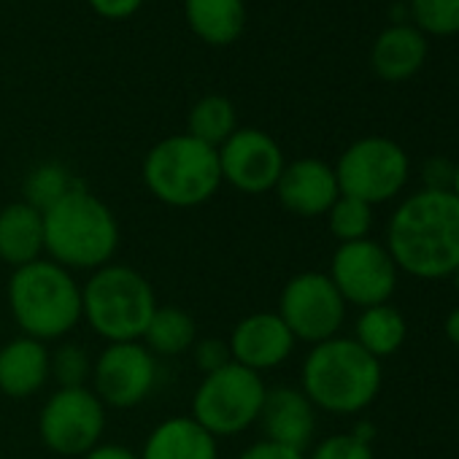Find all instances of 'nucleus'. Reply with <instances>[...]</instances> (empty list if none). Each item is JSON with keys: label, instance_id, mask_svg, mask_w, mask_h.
Instances as JSON below:
<instances>
[{"label": "nucleus", "instance_id": "nucleus-1", "mask_svg": "<svg viewBox=\"0 0 459 459\" xmlns=\"http://www.w3.org/2000/svg\"><path fill=\"white\" fill-rule=\"evenodd\" d=\"M386 252L397 271L437 281L459 268V200L454 192L419 189L394 208L386 224Z\"/></svg>", "mask_w": 459, "mask_h": 459}, {"label": "nucleus", "instance_id": "nucleus-2", "mask_svg": "<svg viewBox=\"0 0 459 459\" xmlns=\"http://www.w3.org/2000/svg\"><path fill=\"white\" fill-rule=\"evenodd\" d=\"M119 221L84 184L44 211V255L65 271H98L114 263Z\"/></svg>", "mask_w": 459, "mask_h": 459}, {"label": "nucleus", "instance_id": "nucleus-3", "mask_svg": "<svg viewBox=\"0 0 459 459\" xmlns=\"http://www.w3.org/2000/svg\"><path fill=\"white\" fill-rule=\"evenodd\" d=\"M381 381V359L343 335L311 346L300 370V389L314 408L335 416L362 413L378 397Z\"/></svg>", "mask_w": 459, "mask_h": 459}, {"label": "nucleus", "instance_id": "nucleus-4", "mask_svg": "<svg viewBox=\"0 0 459 459\" xmlns=\"http://www.w3.org/2000/svg\"><path fill=\"white\" fill-rule=\"evenodd\" d=\"M6 298L22 335L41 343L65 338L82 322V284L49 257L17 268Z\"/></svg>", "mask_w": 459, "mask_h": 459}, {"label": "nucleus", "instance_id": "nucleus-5", "mask_svg": "<svg viewBox=\"0 0 459 459\" xmlns=\"http://www.w3.org/2000/svg\"><path fill=\"white\" fill-rule=\"evenodd\" d=\"M141 176L149 195L170 208H197L224 184L219 152L186 133L157 141L143 157Z\"/></svg>", "mask_w": 459, "mask_h": 459}, {"label": "nucleus", "instance_id": "nucleus-6", "mask_svg": "<svg viewBox=\"0 0 459 459\" xmlns=\"http://www.w3.org/2000/svg\"><path fill=\"white\" fill-rule=\"evenodd\" d=\"M157 311L154 287L130 265L108 263L82 287V319L106 343L141 341Z\"/></svg>", "mask_w": 459, "mask_h": 459}, {"label": "nucleus", "instance_id": "nucleus-7", "mask_svg": "<svg viewBox=\"0 0 459 459\" xmlns=\"http://www.w3.org/2000/svg\"><path fill=\"white\" fill-rule=\"evenodd\" d=\"M268 386L260 373L230 362L197 384L192 394V419L216 440L233 437L257 424Z\"/></svg>", "mask_w": 459, "mask_h": 459}, {"label": "nucleus", "instance_id": "nucleus-8", "mask_svg": "<svg viewBox=\"0 0 459 459\" xmlns=\"http://www.w3.org/2000/svg\"><path fill=\"white\" fill-rule=\"evenodd\" d=\"M333 168L341 195L357 197L368 205L394 200L411 178L408 152L384 135H365L349 143Z\"/></svg>", "mask_w": 459, "mask_h": 459}, {"label": "nucleus", "instance_id": "nucleus-9", "mask_svg": "<svg viewBox=\"0 0 459 459\" xmlns=\"http://www.w3.org/2000/svg\"><path fill=\"white\" fill-rule=\"evenodd\" d=\"M346 300L335 290L333 279L319 271L292 276L279 298V316L295 335L311 346L341 335L346 322Z\"/></svg>", "mask_w": 459, "mask_h": 459}, {"label": "nucleus", "instance_id": "nucleus-10", "mask_svg": "<svg viewBox=\"0 0 459 459\" xmlns=\"http://www.w3.org/2000/svg\"><path fill=\"white\" fill-rule=\"evenodd\" d=\"M106 432V405L90 386L57 389L44 403L39 435L60 456H84Z\"/></svg>", "mask_w": 459, "mask_h": 459}, {"label": "nucleus", "instance_id": "nucleus-11", "mask_svg": "<svg viewBox=\"0 0 459 459\" xmlns=\"http://www.w3.org/2000/svg\"><path fill=\"white\" fill-rule=\"evenodd\" d=\"M327 276L346 306L373 308L389 303L397 290L400 271L384 244L365 238L354 244H338Z\"/></svg>", "mask_w": 459, "mask_h": 459}, {"label": "nucleus", "instance_id": "nucleus-12", "mask_svg": "<svg viewBox=\"0 0 459 459\" xmlns=\"http://www.w3.org/2000/svg\"><path fill=\"white\" fill-rule=\"evenodd\" d=\"M92 392L106 408H135L157 384V357L141 343H106L92 362Z\"/></svg>", "mask_w": 459, "mask_h": 459}, {"label": "nucleus", "instance_id": "nucleus-13", "mask_svg": "<svg viewBox=\"0 0 459 459\" xmlns=\"http://www.w3.org/2000/svg\"><path fill=\"white\" fill-rule=\"evenodd\" d=\"M216 152L221 181L244 195L276 189V181L287 165L279 141L257 127H238Z\"/></svg>", "mask_w": 459, "mask_h": 459}, {"label": "nucleus", "instance_id": "nucleus-14", "mask_svg": "<svg viewBox=\"0 0 459 459\" xmlns=\"http://www.w3.org/2000/svg\"><path fill=\"white\" fill-rule=\"evenodd\" d=\"M295 343V335L276 311H257L244 316L227 338L233 362L260 376L284 365L292 357Z\"/></svg>", "mask_w": 459, "mask_h": 459}, {"label": "nucleus", "instance_id": "nucleus-15", "mask_svg": "<svg viewBox=\"0 0 459 459\" xmlns=\"http://www.w3.org/2000/svg\"><path fill=\"white\" fill-rule=\"evenodd\" d=\"M273 192L290 213L303 219L325 216L341 197L335 168L316 157H300L295 162H287Z\"/></svg>", "mask_w": 459, "mask_h": 459}, {"label": "nucleus", "instance_id": "nucleus-16", "mask_svg": "<svg viewBox=\"0 0 459 459\" xmlns=\"http://www.w3.org/2000/svg\"><path fill=\"white\" fill-rule=\"evenodd\" d=\"M257 421L265 432L263 440L306 454L316 432V408L300 386H273L265 394Z\"/></svg>", "mask_w": 459, "mask_h": 459}, {"label": "nucleus", "instance_id": "nucleus-17", "mask_svg": "<svg viewBox=\"0 0 459 459\" xmlns=\"http://www.w3.org/2000/svg\"><path fill=\"white\" fill-rule=\"evenodd\" d=\"M429 55L427 36L411 22H394L384 28L370 47V68L381 82L400 84L413 79Z\"/></svg>", "mask_w": 459, "mask_h": 459}, {"label": "nucleus", "instance_id": "nucleus-18", "mask_svg": "<svg viewBox=\"0 0 459 459\" xmlns=\"http://www.w3.org/2000/svg\"><path fill=\"white\" fill-rule=\"evenodd\" d=\"M49 381L47 343L20 335L0 349V392L12 400L33 397Z\"/></svg>", "mask_w": 459, "mask_h": 459}, {"label": "nucleus", "instance_id": "nucleus-19", "mask_svg": "<svg viewBox=\"0 0 459 459\" xmlns=\"http://www.w3.org/2000/svg\"><path fill=\"white\" fill-rule=\"evenodd\" d=\"M44 257V213L25 200L0 208V263L22 268Z\"/></svg>", "mask_w": 459, "mask_h": 459}, {"label": "nucleus", "instance_id": "nucleus-20", "mask_svg": "<svg viewBox=\"0 0 459 459\" xmlns=\"http://www.w3.org/2000/svg\"><path fill=\"white\" fill-rule=\"evenodd\" d=\"M141 459H219V446L192 416H173L149 432Z\"/></svg>", "mask_w": 459, "mask_h": 459}, {"label": "nucleus", "instance_id": "nucleus-21", "mask_svg": "<svg viewBox=\"0 0 459 459\" xmlns=\"http://www.w3.org/2000/svg\"><path fill=\"white\" fill-rule=\"evenodd\" d=\"M189 30L208 47H230L244 36L247 4L244 0H184Z\"/></svg>", "mask_w": 459, "mask_h": 459}, {"label": "nucleus", "instance_id": "nucleus-22", "mask_svg": "<svg viewBox=\"0 0 459 459\" xmlns=\"http://www.w3.org/2000/svg\"><path fill=\"white\" fill-rule=\"evenodd\" d=\"M405 335H408V322L389 303L362 308L354 325V341L376 359L397 354L405 343Z\"/></svg>", "mask_w": 459, "mask_h": 459}, {"label": "nucleus", "instance_id": "nucleus-23", "mask_svg": "<svg viewBox=\"0 0 459 459\" xmlns=\"http://www.w3.org/2000/svg\"><path fill=\"white\" fill-rule=\"evenodd\" d=\"M141 343L154 357H178L192 351V346L197 343V325L184 308L157 306Z\"/></svg>", "mask_w": 459, "mask_h": 459}, {"label": "nucleus", "instance_id": "nucleus-24", "mask_svg": "<svg viewBox=\"0 0 459 459\" xmlns=\"http://www.w3.org/2000/svg\"><path fill=\"white\" fill-rule=\"evenodd\" d=\"M238 130V111L233 100L224 95L200 98L186 117V135L219 149L230 135Z\"/></svg>", "mask_w": 459, "mask_h": 459}, {"label": "nucleus", "instance_id": "nucleus-25", "mask_svg": "<svg viewBox=\"0 0 459 459\" xmlns=\"http://www.w3.org/2000/svg\"><path fill=\"white\" fill-rule=\"evenodd\" d=\"M82 181L63 165V162H39L28 176H25V184H22V200L30 203L33 208H39L41 213L47 208H52L57 200H63L71 189H76Z\"/></svg>", "mask_w": 459, "mask_h": 459}, {"label": "nucleus", "instance_id": "nucleus-26", "mask_svg": "<svg viewBox=\"0 0 459 459\" xmlns=\"http://www.w3.org/2000/svg\"><path fill=\"white\" fill-rule=\"evenodd\" d=\"M325 216H327V224H330V233L341 244H354V241L370 238L373 205H368V203H362L357 197L341 195Z\"/></svg>", "mask_w": 459, "mask_h": 459}, {"label": "nucleus", "instance_id": "nucleus-27", "mask_svg": "<svg viewBox=\"0 0 459 459\" xmlns=\"http://www.w3.org/2000/svg\"><path fill=\"white\" fill-rule=\"evenodd\" d=\"M408 14L427 39L459 36V0H408Z\"/></svg>", "mask_w": 459, "mask_h": 459}, {"label": "nucleus", "instance_id": "nucleus-28", "mask_svg": "<svg viewBox=\"0 0 459 459\" xmlns=\"http://www.w3.org/2000/svg\"><path fill=\"white\" fill-rule=\"evenodd\" d=\"M49 378L60 384V389L87 386L92 378V359L82 343H60L49 354Z\"/></svg>", "mask_w": 459, "mask_h": 459}, {"label": "nucleus", "instance_id": "nucleus-29", "mask_svg": "<svg viewBox=\"0 0 459 459\" xmlns=\"http://www.w3.org/2000/svg\"><path fill=\"white\" fill-rule=\"evenodd\" d=\"M306 459H376V456H373V446L357 440L351 432H341L319 440Z\"/></svg>", "mask_w": 459, "mask_h": 459}, {"label": "nucleus", "instance_id": "nucleus-30", "mask_svg": "<svg viewBox=\"0 0 459 459\" xmlns=\"http://www.w3.org/2000/svg\"><path fill=\"white\" fill-rule=\"evenodd\" d=\"M192 357H195V365L203 370V376L233 362V357H230V346L221 338H197V343L192 346Z\"/></svg>", "mask_w": 459, "mask_h": 459}, {"label": "nucleus", "instance_id": "nucleus-31", "mask_svg": "<svg viewBox=\"0 0 459 459\" xmlns=\"http://www.w3.org/2000/svg\"><path fill=\"white\" fill-rule=\"evenodd\" d=\"M454 181V162L446 157H429L421 162V189L432 192H451Z\"/></svg>", "mask_w": 459, "mask_h": 459}, {"label": "nucleus", "instance_id": "nucleus-32", "mask_svg": "<svg viewBox=\"0 0 459 459\" xmlns=\"http://www.w3.org/2000/svg\"><path fill=\"white\" fill-rule=\"evenodd\" d=\"M87 4L98 17L119 22V20H130L133 14H138L143 0H87Z\"/></svg>", "mask_w": 459, "mask_h": 459}, {"label": "nucleus", "instance_id": "nucleus-33", "mask_svg": "<svg viewBox=\"0 0 459 459\" xmlns=\"http://www.w3.org/2000/svg\"><path fill=\"white\" fill-rule=\"evenodd\" d=\"M238 459H306V454L279 446V443H271V440H257Z\"/></svg>", "mask_w": 459, "mask_h": 459}, {"label": "nucleus", "instance_id": "nucleus-34", "mask_svg": "<svg viewBox=\"0 0 459 459\" xmlns=\"http://www.w3.org/2000/svg\"><path fill=\"white\" fill-rule=\"evenodd\" d=\"M82 459H141V454H135L133 448H127L122 443H98Z\"/></svg>", "mask_w": 459, "mask_h": 459}, {"label": "nucleus", "instance_id": "nucleus-35", "mask_svg": "<svg viewBox=\"0 0 459 459\" xmlns=\"http://www.w3.org/2000/svg\"><path fill=\"white\" fill-rule=\"evenodd\" d=\"M351 435L357 437V440H362V443H368V446H373V437H376V424L373 421H357L354 424V429H351Z\"/></svg>", "mask_w": 459, "mask_h": 459}, {"label": "nucleus", "instance_id": "nucleus-36", "mask_svg": "<svg viewBox=\"0 0 459 459\" xmlns=\"http://www.w3.org/2000/svg\"><path fill=\"white\" fill-rule=\"evenodd\" d=\"M443 327H446V338H448L454 346H459V306L446 316V325H443Z\"/></svg>", "mask_w": 459, "mask_h": 459}, {"label": "nucleus", "instance_id": "nucleus-37", "mask_svg": "<svg viewBox=\"0 0 459 459\" xmlns=\"http://www.w3.org/2000/svg\"><path fill=\"white\" fill-rule=\"evenodd\" d=\"M451 192H454V197L459 200V160L454 162V181H451Z\"/></svg>", "mask_w": 459, "mask_h": 459}, {"label": "nucleus", "instance_id": "nucleus-38", "mask_svg": "<svg viewBox=\"0 0 459 459\" xmlns=\"http://www.w3.org/2000/svg\"><path fill=\"white\" fill-rule=\"evenodd\" d=\"M451 279H454V287H456V292H459V268H456V271L451 273Z\"/></svg>", "mask_w": 459, "mask_h": 459}, {"label": "nucleus", "instance_id": "nucleus-39", "mask_svg": "<svg viewBox=\"0 0 459 459\" xmlns=\"http://www.w3.org/2000/svg\"><path fill=\"white\" fill-rule=\"evenodd\" d=\"M456 435H459V421H456Z\"/></svg>", "mask_w": 459, "mask_h": 459}]
</instances>
